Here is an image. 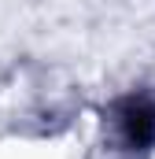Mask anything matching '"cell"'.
Instances as JSON below:
<instances>
[{
	"mask_svg": "<svg viewBox=\"0 0 155 159\" xmlns=\"http://www.w3.org/2000/svg\"><path fill=\"white\" fill-rule=\"evenodd\" d=\"M0 159H85L70 133H15L0 141Z\"/></svg>",
	"mask_w": 155,
	"mask_h": 159,
	"instance_id": "1",
	"label": "cell"
},
{
	"mask_svg": "<svg viewBox=\"0 0 155 159\" xmlns=\"http://www.w3.org/2000/svg\"><path fill=\"white\" fill-rule=\"evenodd\" d=\"M144 159H155V144H152V148H148V152H144Z\"/></svg>",
	"mask_w": 155,
	"mask_h": 159,
	"instance_id": "2",
	"label": "cell"
}]
</instances>
